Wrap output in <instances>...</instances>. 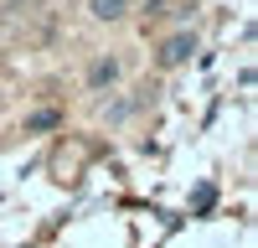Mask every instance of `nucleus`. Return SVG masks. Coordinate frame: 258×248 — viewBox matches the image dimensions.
<instances>
[{"label":"nucleus","instance_id":"f257e3e1","mask_svg":"<svg viewBox=\"0 0 258 248\" xmlns=\"http://www.w3.org/2000/svg\"><path fill=\"white\" fill-rule=\"evenodd\" d=\"M119 73H124V68H119V57H114V52H103V57H93V62H88V88H93V93H103V88H114V83H119Z\"/></svg>","mask_w":258,"mask_h":248},{"label":"nucleus","instance_id":"f03ea898","mask_svg":"<svg viewBox=\"0 0 258 248\" xmlns=\"http://www.w3.org/2000/svg\"><path fill=\"white\" fill-rule=\"evenodd\" d=\"M191 52H197V36H191V31L170 36L165 47H160V68H181V62H191Z\"/></svg>","mask_w":258,"mask_h":248},{"label":"nucleus","instance_id":"7ed1b4c3","mask_svg":"<svg viewBox=\"0 0 258 248\" xmlns=\"http://www.w3.org/2000/svg\"><path fill=\"white\" fill-rule=\"evenodd\" d=\"M88 16L93 21H124L129 16V0H88Z\"/></svg>","mask_w":258,"mask_h":248},{"label":"nucleus","instance_id":"20e7f679","mask_svg":"<svg viewBox=\"0 0 258 248\" xmlns=\"http://www.w3.org/2000/svg\"><path fill=\"white\" fill-rule=\"evenodd\" d=\"M135 109H140L135 98H114V103H103V119H109V124H124V119L135 114Z\"/></svg>","mask_w":258,"mask_h":248},{"label":"nucleus","instance_id":"39448f33","mask_svg":"<svg viewBox=\"0 0 258 248\" xmlns=\"http://www.w3.org/2000/svg\"><path fill=\"white\" fill-rule=\"evenodd\" d=\"M57 124H62V114H57V109H41V114H31V119H26V130L36 135V130H57Z\"/></svg>","mask_w":258,"mask_h":248}]
</instances>
